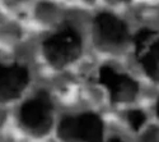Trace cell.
Wrapping results in <instances>:
<instances>
[{"label": "cell", "mask_w": 159, "mask_h": 142, "mask_svg": "<svg viewBox=\"0 0 159 142\" xmlns=\"http://www.w3.org/2000/svg\"><path fill=\"white\" fill-rule=\"evenodd\" d=\"M108 142H122L120 138H112V140H110Z\"/></svg>", "instance_id": "10"}, {"label": "cell", "mask_w": 159, "mask_h": 142, "mask_svg": "<svg viewBox=\"0 0 159 142\" xmlns=\"http://www.w3.org/2000/svg\"><path fill=\"white\" fill-rule=\"evenodd\" d=\"M127 118H129L130 125L134 128L135 131H138L143 127V124L145 122V114L141 110H131L127 115Z\"/></svg>", "instance_id": "9"}, {"label": "cell", "mask_w": 159, "mask_h": 142, "mask_svg": "<svg viewBox=\"0 0 159 142\" xmlns=\"http://www.w3.org/2000/svg\"><path fill=\"white\" fill-rule=\"evenodd\" d=\"M42 46L45 56L51 66L62 68L80 55L82 37L71 24L64 23L56 33L46 38Z\"/></svg>", "instance_id": "1"}, {"label": "cell", "mask_w": 159, "mask_h": 142, "mask_svg": "<svg viewBox=\"0 0 159 142\" xmlns=\"http://www.w3.org/2000/svg\"><path fill=\"white\" fill-rule=\"evenodd\" d=\"M52 102L50 95L41 90L36 96L25 101L19 110L20 123L28 131L34 133H46L52 122Z\"/></svg>", "instance_id": "3"}, {"label": "cell", "mask_w": 159, "mask_h": 142, "mask_svg": "<svg viewBox=\"0 0 159 142\" xmlns=\"http://www.w3.org/2000/svg\"><path fill=\"white\" fill-rule=\"evenodd\" d=\"M57 136L65 142H102L103 123L94 113L66 115L59 124Z\"/></svg>", "instance_id": "2"}, {"label": "cell", "mask_w": 159, "mask_h": 142, "mask_svg": "<svg viewBox=\"0 0 159 142\" xmlns=\"http://www.w3.org/2000/svg\"><path fill=\"white\" fill-rule=\"evenodd\" d=\"M30 82L28 69L20 64L7 67L0 63V100L10 101L18 99Z\"/></svg>", "instance_id": "6"}, {"label": "cell", "mask_w": 159, "mask_h": 142, "mask_svg": "<svg viewBox=\"0 0 159 142\" xmlns=\"http://www.w3.org/2000/svg\"><path fill=\"white\" fill-rule=\"evenodd\" d=\"M154 35H155V31H153L150 28H143L135 35L134 42H135V46H136V55L138 56H140V54L144 51L145 46H147L148 41Z\"/></svg>", "instance_id": "8"}, {"label": "cell", "mask_w": 159, "mask_h": 142, "mask_svg": "<svg viewBox=\"0 0 159 142\" xmlns=\"http://www.w3.org/2000/svg\"><path fill=\"white\" fill-rule=\"evenodd\" d=\"M99 83L108 88L113 102H126L132 100L138 91L139 85L135 80L126 74H118L113 68L103 66L99 69Z\"/></svg>", "instance_id": "4"}, {"label": "cell", "mask_w": 159, "mask_h": 142, "mask_svg": "<svg viewBox=\"0 0 159 142\" xmlns=\"http://www.w3.org/2000/svg\"><path fill=\"white\" fill-rule=\"evenodd\" d=\"M141 66L153 81H159V40H157L143 56H140Z\"/></svg>", "instance_id": "7"}, {"label": "cell", "mask_w": 159, "mask_h": 142, "mask_svg": "<svg viewBox=\"0 0 159 142\" xmlns=\"http://www.w3.org/2000/svg\"><path fill=\"white\" fill-rule=\"evenodd\" d=\"M157 115L159 117V99H158V102H157Z\"/></svg>", "instance_id": "11"}, {"label": "cell", "mask_w": 159, "mask_h": 142, "mask_svg": "<svg viewBox=\"0 0 159 142\" xmlns=\"http://www.w3.org/2000/svg\"><path fill=\"white\" fill-rule=\"evenodd\" d=\"M94 32L102 46L124 45L129 37L125 22L111 13H101L94 18Z\"/></svg>", "instance_id": "5"}]
</instances>
